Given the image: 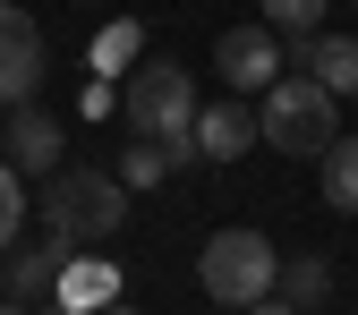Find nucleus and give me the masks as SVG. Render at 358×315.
Segmentation results:
<instances>
[{"mask_svg": "<svg viewBox=\"0 0 358 315\" xmlns=\"http://www.w3.org/2000/svg\"><path fill=\"white\" fill-rule=\"evenodd\" d=\"M120 111H128L137 137L171 145V162H196V111H205V103H196V85H188V68H179V60H145L137 77H128Z\"/></svg>", "mask_w": 358, "mask_h": 315, "instance_id": "nucleus-1", "label": "nucleus"}, {"mask_svg": "<svg viewBox=\"0 0 358 315\" xmlns=\"http://www.w3.org/2000/svg\"><path fill=\"white\" fill-rule=\"evenodd\" d=\"M341 94H324L316 77H273L264 85V111H256V137L273 145V154H324L333 137H341V111H333Z\"/></svg>", "mask_w": 358, "mask_h": 315, "instance_id": "nucleus-2", "label": "nucleus"}, {"mask_svg": "<svg viewBox=\"0 0 358 315\" xmlns=\"http://www.w3.org/2000/svg\"><path fill=\"white\" fill-rule=\"evenodd\" d=\"M196 281H205V298H222V307H256V298H273L282 256H273L264 230H213L205 256H196Z\"/></svg>", "mask_w": 358, "mask_h": 315, "instance_id": "nucleus-3", "label": "nucleus"}, {"mask_svg": "<svg viewBox=\"0 0 358 315\" xmlns=\"http://www.w3.org/2000/svg\"><path fill=\"white\" fill-rule=\"evenodd\" d=\"M120 213H128V188L111 170H52V188H43V230H60V239H111L120 230Z\"/></svg>", "mask_w": 358, "mask_h": 315, "instance_id": "nucleus-4", "label": "nucleus"}, {"mask_svg": "<svg viewBox=\"0 0 358 315\" xmlns=\"http://www.w3.org/2000/svg\"><path fill=\"white\" fill-rule=\"evenodd\" d=\"M34 94H43V26H34V9L0 0V111H17Z\"/></svg>", "mask_w": 358, "mask_h": 315, "instance_id": "nucleus-5", "label": "nucleus"}, {"mask_svg": "<svg viewBox=\"0 0 358 315\" xmlns=\"http://www.w3.org/2000/svg\"><path fill=\"white\" fill-rule=\"evenodd\" d=\"M213 68L239 85V94H264V85L282 77V43H273V26H231L213 43Z\"/></svg>", "mask_w": 358, "mask_h": 315, "instance_id": "nucleus-6", "label": "nucleus"}, {"mask_svg": "<svg viewBox=\"0 0 358 315\" xmlns=\"http://www.w3.org/2000/svg\"><path fill=\"white\" fill-rule=\"evenodd\" d=\"M69 256H77V239H60V230H43L34 247H9V264H0V290H9L17 307H34L43 290H60V273H69Z\"/></svg>", "mask_w": 358, "mask_h": 315, "instance_id": "nucleus-7", "label": "nucleus"}, {"mask_svg": "<svg viewBox=\"0 0 358 315\" xmlns=\"http://www.w3.org/2000/svg\"><path fill=\"white\" fill-rule=\"evenodd\" d=\"M290 43H299L290 68H307L324 94H358V34H290Z\"/></svg>", "mask_w": 358, "mask_h": 315, "instance_id": "nucleus-8", "label": "nucleus"}, {"mask_svg": "<svg viewBox=\"0 0 358 315\" xmlns=\"http://www.w3.org/2000/svg\"><path fill=\"white\" fill-rule=\"evenodd\" d=\"M9 170L17 179L26 170H60V128H52V111H34V103L9 111Z\"/></svg>", "mask_w": 358, "mask_h": 315, "instance_id": "nucleus-9", "label": "nucleus"}, {"mask_svg": "<svg viewBox=\"0 0 358 315\" xmlns=\"http://www.w3.org/2000/svg\"><path fill=\"white\" fill-rule=\"evenodd\" d=\"M52 298H60L52 315H94V307H111V298H120V264H103V256H69V273H60Z\"/></svg>", "mask_w": 358, "mask_h": 315, "instance_id": "nucleus-10", "label": "nucleus"}, {"mask_svg": "<svg viewBox=\"0 0 358 315\" xmlns=\"http://www.w3.org/2000/svg\"><path fill=\"white\" fill-rule=\"evenodd\" d=\"M248 137H256L248 103H213V111H196V162H239Z\"/></svg>", "mask_w": 358, "mask_h": 315, "instance_id": "nucleus-11", "label": "nucleus"}, {"mask_svg": "<svg viewBox=\"0 0 358 315\" xmlns=\"http://www.w3.org/2000/svg\"><path fill=\"white\" fill-rule=\"evenodd\" d=\"M316 170H324V205L333 213H358V137H333L316 154Z\"/></svg>", "mask_w": 358, "mask_h": 315, "instance_id": "nucleus-12", "label": "nucleus"}, {"mask_svg": "<svg viewBox=\"0 0 358 315\" xmlns=\"http://www.w3.org/2000/svg\"><path fill=\"white\" fill-rule=\"evenodd\" d=\"M324 290H333V264H324V256H299V264H282V281H273V298H290L299 315H316V307H324Z\"/></svg>", "mask_w": 358, "mask_h": 315, "instance_id": "nucleus-13", "label": "nucleus"}, {"mask_svg": "<svg viewBox=\"0 0 358 315\" xmlns=\"http://www.w3.org/2000/svg\"><path fill=\"white\" fill-rule=\"evenodd\" d=\"M137 52H145V26H137V17H111V26L94 34V52H85V60H94V68L111 77V68H128Z\"/></svg>", "mask_w": 358, "mask_h": 315, "instance_id": "nucleus-14", "label": "nucleus"}, {"mask_svg": "<svg viewBox=\"0 0 358 315\" xmlns=\"http://www.w3.org/2000/svg\"><path fill=\"white\" fill-rule=\"evenodd\" d=\"M171 170V145H154V137H137L120 154V188H154V179Z\"/></svg>", "mask_w": 358, "mask_h": 315, "instance_id": "nucleus-15", "label": "nucleus"}, {"mask_svg": "<svg viewBox=\"0 0 358 315\" xmlns=\"http://www.w3.org/2000/svg\"><path fill=\"white\" fill-rule=\"evenodd\" d=\"M17 230H26V188H17V170L0 162V256L17 247Z\"/></svg>", "mask_w": 358, "mask_h": 315, "instance_id": "nucleus-16", "label": "nucleus"}, {"mask_svg": "<svg viewBox=\"0 0 358 315\" xmlns=\"http://www.w3.org/2000/svg\"><path fill=\"white\" fill-rule=\"evenodd\" d=\"M324 17V0H264V26H282V34H316Z\"/></svg>", "mask_w": 358, "mask_h": 315, "instance_id": "nucleus-17", "label": "nucleus"}, {"mask_svg": "<svg viewBox=\"0 0 358 315\" xmlns=\"http://www.w3.org/2000/svg\"><path fill=\"white\" fill-rule=\"evenodd\" d=\"M239 315H299L290 298H256V307H239Z\"/></svg>", "mask_w": 358, "mask_h": 315, "instance_id": "nucleus-18", "label": "nucleus"}, {"mask_svg": "<svg viewBox=\"0 0 358 315\" xmlns=\"http://www.w3.org/2000/svg\"><path fill=\"white\" fill-rule=\"evenodd\" d=\"M94 315H137V307H128V298H111V307H94Z\"/></svg>", "mask_w": 358, "mask_h": 315, "instance_id": "nucleus-19", "label": "nucleus"}, {"mask_svg": "<svg viewBox=\"0 0 358 315\" xmlns=\"http://www.w3.org/2000/svg\"><path fill=\"white\" fill-rule=\"evenodd\" d=\"M0 315H34V307H17V298H0Z\"/></svg>", "mask_w": 358, "mask_h": 315, "instance_id": "nucleus-20", "label": "nucleus"}]
</instances>
